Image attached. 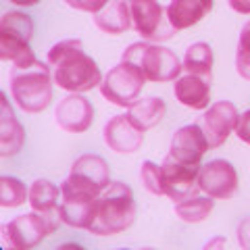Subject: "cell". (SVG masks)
Instances as JSON below:
<instances>
[{
  "label": "cell",
  "mask_w": 250,
  "mask_h": 250,
  "mask_svg": "<svg viewBox=\"0 0 250 250\" xmlns=\"http://www.w3.org/2000/svg\"><path fill=\"white\" fill-rule=\"evenodd\" d=\"M121 61L134 62L140 67L148 82L163 83V82H175L184 71V62L177 59V54L161 44L152 42H134L123 50Z\"/></svg>",
  "instance_id": "cell-4"
},
{
  "label": "cell",
  "mask_w": 250,
  "mask_h": 250,
  "mask_svg": "<svg viewBox=\"0 0 250 250\" xmlns=\"http://www.w3.org/2000/svg\"><path fill=\"white\" fill-rule=\"evenodd\" d=\"M236 71L250 82V52H236Z\"/></svg>",
  "instance_id": "cell-31"
},
{
  "label": "cell",
  "mask_w": 250,
  "mask_h": 250,
  "mask_svg": "<svg viewBox=\"0 0 250 250\" xmlns=\"http://www.w3.org/2000/svg\"><path fill=\"white\" fill-rule=\"evenodd\" d=\"M98 196L100 192L67 177L61 184V202H59L61 221L69 225V228L88 231L94 221V215H96Z\"/></svg>",
  "instance_id": "cell-6"
},
{
  "label": "cell",
  "mask_w": 250,
  "mask_h": 250,
  "mask_svg": "<svg viewBox=\"0 0 250 250\" xmlns=\"http://www.w3.org/2000/svg\"><path fill=\"white\" fill-rule=\"evenodd\" d=\"M71 175L100 188V190H104V188H108V184H111V169H108V163L98 154L80 156V159L71 165Z\"/></svg>",
  "instance_id": "cell-20"
},
{
  "label": "cell",
  "mask_w": 250,
  "mask_h": 250,
  "mask_svg": "<svg viewBox=\"0 0 250 250\" xmlns=\"http://www.w3.org/2000/svg\"><path fill=\"white\" fill-rule=\"evenodd\" d=\"M215 198L210 196H190L186 200L175 202V215L186 223H200L213 213Z\"/></svg>",
  "instance_id": "cell-24"
},
{
  "label": "cell",
  "mask_w": 250,
  "mask_h": 250,
  "mask_svg": "<svg viewBox=\"0 0 250 250\" xmlns=\"http://www.w3.org/2000/svg\"><path fill=\"white\" fill-rule=\"evenodd\" d=\"M238 52H250V21L246 23L240 31V40H238Z\"/></svg>",
  "instance_id": "cell-32"
},
{
  "label": "cell",
  "mask_w": 250,
  "mask_h": 250,
  "mask_svg": "<svg viewBox=\"0 0 250 250\" xmlns=\"http://www.w3.org/2000/svg\"><path fill=\"white\" fill-rule=\"evenodd\" d=\"M140 179H142L144 188L154 196H165L163 192V175H161V167L152 161H144L142 169H140Z\"/></svg>",
  "instance_id": "cell-27"
},
{
  "label": "cell",
  "mask_w": 250,
  "mask_h": 250,
  "mask_svg": "<svg viewBox=\"0 0 250 250\" xmlns=\"http://www.w3.org/2000/svg\"><path fill=\"white\" fill-rule=\"evenodd\" d=\"M223 244H225V240H223V238H215L213 242H208V244H207L205 248L208 250V248H217V246H223Z\"/></svg>",
  "instance_id": "cell-35"
},
{
  "label": "cell",
  "mask_w": 250,
  "mask_h": 250,
  "mask_svg": "<svg viewBox=\"0 0 250 250\" xmlns=\"http://www.w3.org/2000/svg\"><path fill=\"white\" fill-rule=\"evenodd\" d=\"M29 202V188L17 177L2 175L0 177V207L2 208H15Z\"/></svg>",
  "instance_id": "cell-25"
},
{
  "label": "cell",
  "mask_w": 250,
  "mask_h": 250,
  "mask_svg": "<svg viewBox=\"0 0 250 250\" xmlns=\"http://www.w3.org/2000/svg\"><path fill=\"white\" fill-rule=\"evenodd\" d=\"M65 2L75 11H85V13H98L100 9H104V4L108 0H65Z\"/></svg>",
  "instance_id": "cell-28"
},
{
  "label": "cell",
  "mask_w": 250,
  "mask_h": 250,
  "mask_svg": "<svg viewBox=\"0 0 250 250\" xmlns=\"http://www.w3.org/2000/svg\"><path fill=\"white\" fill-rule=\"evenodd\" d=\"M213 48L207 42H196L186 50L184 57V71L202 75V77H213Z\"/></svg>",
  "instance_id": "cell-23"
},
{
  "label": "cell",
  "mask_w": 250,
  "mask_h": 250,
  "mask_svg": "<svg viewBox=\"0 0 250 250\" xmlns=\"http://www.w3.org/2000/svg\"><path fill=\"white\" fill-rule=\"evenodd\" d=\"M104 142L119 154H131L144 144V131L129 121L127 115H115L103 129Z\"/></svg>",
  "instance_id": "cell-14"
},
{
  "label": "cell",
  "mask_w": 250,
  "mask_h": 250,
  "mask_svg": "<svg viewBox=\"0 0 250 250\" xmlns=\"http://www.w3.org/2000/svg\"><path fill=\"white\" fill-rule=\"evenodd\" d=\"M165 113H167V104H165V100L163 98H159V96H144V98H138L136 103L127 108V113L125 115L129 117V121L134 123L138 129L148 131V129L156 127V125L163 121Z\"/></svg>",
  "instance_id": "cell-19"
},
{
  "label": "cell",
  "mask_w": 250,
  "mask_h": 250,
  "mask_svg": "<svg viewBox=\"0 0 250 250\" xmlns=\"http://www.w3.org/2000/svg\"><path fill=\"white\" fill-rule=\"evenodd\" d=\"M236 236H238L240 248H242V250H250V217H244V219H242V221L238 223Z\"/></svg>",
  "instance_id": "cell-29"
},
{
  "label": "cell",
  "mask_w": 250,
  "mask_h": 250,
  "mask_svg": "<svg viewBox=\"0 0 250 250\" xmlns=\"http://www.w3.org/2000/svg\"><path fill=\"white\" fill-rule=\"evenodd\" d=\"M207 150H210V148L205 131H202L198 123L179 127L173 134V138H171V146H169V154L175 161L186 163V165H200Z\"/></svg>",
  "instance_id": "cell-13"
},
{
  "label": "cell",
  "mask_w": 250,
  "mask_h": 250,
  "mask_svg": "<svg viewBox=\"0 0 250 250\" xmlns=\"http://www.w3.org/2000/svg\"><path fill=\"white\" fill-rule=\"evenodd\" d=\"M25 144V129L15 117L6 94H0V156L17 154Z\"/></svg>",
  "instance_id": "cell-16"
},
{
  "label": "cell",
  "mask_w": 250,
  "mask_h": 250,
  "mask_svg": "<svg viewBox=\"0 0 250 250\" xmlns=\"http://www.w3.org/2000/svg\"><path fill=\"white\" fill-rule=\"evenodd\" d=\"M59 198H61V188L48 182V179H36L29 186L31 210H38V213H44V215L59 213Z\"/></svg>",
  "instance_id": "cell-22"
},
{
  "label": "cell",
  "mask_w": 250,
  "mask_h": 250,
  "mask_svg": "<svg viewBox=\"0 0 250 250\" xmlns=\"http://www.w3.org/2000/svg\"><path fill=\"white\" fill-rule=\"evenodd\" d=\"M61 215H44L38 210L15 217L13 221L2 225V244L15 250H29L50 236L59 228Z\"/></svg>",
  "instance_id": "cell-5"
},
{
  "label": "cell",
  "mask_w": 250,
  "mask_h": 250,
  "mask_svg": "<svg viewBox=\"0 0 250 250\" xmlns=\"http://www.w3.org/2000/svg\"><path fill=\"white\" fill-rule=\"evenodd\" d=\"M0 59L4 62H11L13 67H27L38 61L29 46V40L4 34V31H0Z\"/></svg>",
  "instance_id": "cell-21"
},
{
  "label": "cell",
  "mask_w": 250,
  "mask_h": 250,
  "mask_svg": "<svg viewBox=\"0 0 250 250\" xmlns=\"http://www.w3.org/2000/svg\"><path fill=\"white\" fill-rule=\"evenodd\" d=\"M54 117H57L61 129L69 131V134H82V131L90 129L94 121V106L83 94L71 92L69 96L59 100Z\"/></svg>",
  "instance_id": "cell-12"
},
{
  "label": "cell",
  "mask_w": 250,
  "mask_h": 250,
  "mask_svg": "<svg viewBox=\"0 0 250 250\" xmlns=\"http://www.w3.org/2000/svg\"><path fill=\"white\" fill-rule=\"evenodd\" d=\"M136 219V198L131 188L123 182H111L96 202V215L90 225V233L115 236L131 228Z\"/></svg>",
  "instance_id": "cell-2"
},
{
  "label": "cell",
  "mask_w": 250,
  "mask_h": 250,
  "mask_svg": "<svg viewBox=\"0 0 250 250\" xmlns=\"http://www.w3.org/2000/svg\"><path fill=\"white\" fill-rule=\"evenodd\" d=\"M236 136L240 138V142H244L250 146V108L246 113L240 115V121H238V127H236Z\"/></svg>",
  "instance_id": "cell-30"
},
{
  "label": "cell",
  "mask_w": 250,
  "mask_h": 250,
  "mask_svg": "<svg viewBox=\"0 0 250 250\" xmlns=\"http://www.w3.org/2000/svg\"><path fill=\"white\" fill-rule=\"evenodd\" d=\"M9 2L17 4V6H34V4L40 2V0H9Z\"/></svg>",
  "instance_id": "cell-34"
},
{
  "label": "cell",
  "mask_w": 250,
  "mask_h": 250,
  "mask_svg": "<svg viewBox=\"0 0 250 250\" xmlns=\"http://www.w3.org/2000/svg\"><path fill=\"white\" fill-rule=\"evenodd\" d=\"M94 23L100 31L108 36H119L125 34L131 27V15L125 0H108L104 9L94 13Z\"/></svg>",
  "instance_id": "cell-18"
},
{
  "label": "cell",
  "mask_w": 250,
  "mask_h": 250,
  "mask_svg": "<svg viewBox=\"0 0 250 250\" xmlns=\"http://www.w3.org/2000/svg\"><path fill=\"white\" fill-rule=\"evenodd\" d=\"M215 0H171L167 6V19L177 31L190 29L213 11Z\"/></svg>",
  "instance_id": "cell-17"
},
{
  "label": "cell",
  "mask_w": 250,
  "mask_h": 250,
  "mask_svg": "<svg viewBox=\"0 0 250 250\" xmlns=\"http://www.w3.org/2000/svg\"><path fill=\"white\" fill-rule=\"evenodd\" d=\"M198 173H200V165H186V163H179L169 154L161 163L163 192H165V196H169L173 202L196 196L200 192Z\"/></svg>",
  "instance_id": "cell-9"
},
{
  "label": "cell",
  "mask_w": 250,
  "mask_h": 250,
  "mask_svg": "<svg viewBox=\"0 0 250 250\" xmlns=\"http://www.w3.org/2000/svg\"><path fill=\"white\" fill-rule=\"evenodd\" d=\"M198 186L200 192L215 200L231 198L238 192V171L225 159L208 161L207 165L200 167L198 173Z\"/></svg>",
  "instance_id": "cell-11"
},
{
  "label": "cell",
  "mask_w": 250,
  "mask_h": 250,
  "mask_svg": "<svg viewBox=\"0 0 250 250\" xmlns=\"http://www.w3.org/2000/svg\"><path fill=\"white\" fill-rule=\"evenodd\" d=\"M229 6L240 15H250V0H228Z\"/></svg>",
  "instance_id": "cell-33"
},
{
  "label": "cell",
  "mask_w": 250,
  "mask_h": 250,
  "mask_svg": "<svg viewBox=\"0 0 250 250\" xmlns=\"http://www.w3.org/2000/svg\"><path fill=\"white\" fill-rule=\"evenodd\" d=\"M240 121V113L233 103L229 100H219V103L210 104L205 115L198 119V125L202 127L207 136L208 148H219L221 144H225L231 134H236Z\"/></svg>",
  "instance_id": "cell-10"
},
{
  "label": "cell",
  "mask_w": 250,
  "mask_h": 250,
  "mask_svg": "<svg viewBox=\"0 0 250 250\" xmlns=\"http://www.w3.org/2000/svg\"><path fill=\"white\" fill-rule=\"evenodd\" d=\"M148 80L144 73L140 71V67H136L134 62L121 61L119 65H115L111 71L103 77L100 83V94L115 106L129 108L131 104L140 98L144 83Z\"/></svg>",
  "instance_id": "cell-7"
},
{
  "label": "cell",
  "mask_w": 250,
  "mask_h": 250,
  "mask_svg": "<svg viewBox=\"0 0 250 250\" xmlns=\"http://www.w3.org/2000/svg\"><path fill=\"white\" fill-rule=\"evenodd\" d=\"M134 27L146 42H163L175 34V27L167 19V11L159 0H125Z\"/></svg>",
  "instance_id": "cell-8"
},
{
  "label": "cell",
  "mask_w": 250,
  "mask_h": 250,
  "mask_svg": "<svg viewBox=\"0 0 250 250\" xmlns=\"http://www.w3.org/2000/svg\"><path fill=\"white\" fill-rule=\"evenodd\" d=\"M210 82L213 77H202L194 73L179 75L173 83V96L179 104L192 111H207L210 104Z\"/></svg>",
  "instance_id": "cell-15"
},
{
  "label": "cell",
  "mask_w": 250,
  "mask_h": 250,
  "mask_svg": "<svg viewBox=\"0 0 250 250\" xmlns=\"http://www.w3.org/2000/svg\"><path fill=\"white\" fill-rule=\"evenodd\" d=\"M52 75L48 65L36 61L27 67H13L11 96L25 113H42L52 100Z\"/></svg>",
  "instance_id": "cell-3"
},
{
  "label": "cell",
  "mask_w": 250,
  "mask_h": 250,
  "mask_svg": "<svg viewBox=\"0 0 250 250\" xmlns=\"http://www.w3.org/2000/svg\"><path fill=\"white\" fill-rule=\"evenodd\" d=\"M34 29H36L34 19L21 11H9L0 19V31H4V34H13V36L25 38V40H31L34 38Z\"/></svg>",
  "instance_id": "cell-26"
},
{
  "label": "cell",
  "mask_w": 250,
  "mask_h": 250,
  "mask_svg": "<svg viewBox=\"0 0 250 250\" xmlns=\"http://www.w3.org/2000/svg\"><path fill=\"white\" fill-rule=\"evenodd\" d=\"M52 80L59 88L75 94L90 92L103 83V73L90 54L83 52L82 40H62L48 50Z\"/></svg>",
  "instance_id": "cell-1"
}]
</instances>
